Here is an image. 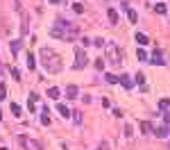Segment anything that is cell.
Wrapping results in <instances>:
<instances>
[{
	"label": "cell",
	"instance_id": "1",
	"mask_svg": "<svg viewBox=\"0 0 170 150\" xmlns=\"http://www.w3.org/2000/svg\"><path fill=\"white\" fill-rule=\"evenodd\" d=\"M41 62H43V68L50 71V73H59L61 71V57L50 48H41Z\"/></svg>",
	"mask_w": 170,
	"mask_h": 150
},
{
	"label": "cell",
	"instance_id": "2",
	"mask_svg": "<svg viewBox=\"0 0 170 150\" xmlns=\"http://www.w3.org/2000/svg\"><path fill=\"white\" fill-rule=\"evenodd\" d=\"M86 64H89V59H86V52L77 50V55H75V64H73V66H75V68H84Z\"/></svg>",
	"mask_w": 170,
	"mask_h": 150
},
{
	"label": "cell",
	"instance_id": "3",
	"mask_svg": "<svg viewBox=\"0 0 170 150\" xmlns=\"http://www.w3.org/2000/svg\"><path fill=\"white\" fill-rule=\"evenodd\" d=\"M107 48H109V62L111 64H120V50L113 48V43H107Z\"/></svg>",
	"mask_w": 170,
	"mask_h": 150
},
{
	"label": "cell",
	"instance_id": "4",
	"mask_svg": "<svg viewBox=\"0 0 170 150\" xmlns=\"http://www.w3.org/2000/svg\"><path fill=\"white\" fill-rule=\"evenodd\" d=\"M154 134H157L159 139H166V137L170 134V125H159V127H154Z\"/></svg>",
	"mask_w": 170,
	"mask_h": 150
},
{
	"label": "cell",
	"instance_id": "5",
	"mask_svg": "<svg viewBox=\"0 0 170 150\" xmlns=\"http://www.w3.org/2000/svg\"><path fill=\"white\" fill-rule=\"evenodd\" d=\"M152 64H157V66H163L166 64V59H163V55H161V50H154V55H152V59H150Z\"/></svg>",
	"mask_w": 170,
	"mask_h": 150
},
{
	"label": "cell",
	"instance_id": "6",
	"mask_svg": "<svg viewBox=\"0 0 170 150\" xmlns=\"http://www.w3.org/2000/svg\"><path fill=\"white\" fill-rule=\"evenodd\" d=\"M120 84H122V87H125V89L129 91L131 87H134V80H131L129 75H120Z\"/></svg>",
	"mask_w": 170,
	"mask_h": 150
},
{
	"label": "cell",
	"instance_id": "7",
	"mask_svg": "<svg viewBox=\"0 0 170 150\" xmlns=\"http://www.w3.org/2000/svg\"><path fill=\"white\" fill-rule=\"evenodd\" d=\"M77 93H80V89L75 87V84H70V87L66 89V96H68V98H77Z\"/></svg>",
	"mask_w": 170,
	"mask_h": 150
},
{
	"label": "cell",
	"instance_id": "8",
	"mask_svg": "<svg viewBox=\"0 0 170 150\" xmlns=\"http://www.w3.org/2000/svg\"><path fill=\"white\" fill-rule=\"evenodd\" d=\"M57 111H59V114H61L64 118H68V116H70V109L66 107V105H61V102H59V105H57Z\"/></svg>",
	"mask_w": 170,
	"mask_h": 150
},
{
	"label": "cell",
	"instance_id": "9",
	"mask_svg": "<svg viewBox=\"0 0 170 150\" xmlns=\"http://www.w3.org/2000/svg\"><path fill=\"white\" fill-rule=\"evenodd\" d=\"M105 80H107L109 84H116V82H120V75H113V73H107V75H105Z\"/></svg>",
	"mask_w": 170,
	"mask_h": 150
},
{
	"label": "cell",
	"instance_id": "10",
	"mask_svg": "<svg viewBox=\"0 0 170 150\" xmlns=\"http://www.w3.org/2000/svg\"><path fill=\"white\" fill-rule=\"evenodd\" d=\"M152 130H154V127L150 125L147 121H143V123H141V132H143V134H150V132H152Z\"/></svg>",
	"mask_w": 170,
	"mask_h": 150
},
{
	"label": "cell",
	"instance_id": "11",
	"mask_svg": "<svg viewBox=\"0 0 170 150\" xmlns=\"http://www.w3.org/2000/svg\"><path fill=\"white\" fill-rule=\"evenodd\" d=\"M136 41H138L141 46H147V43H150V39H147V36H145L143 32H138V34H136Z\"/></svg>",
	"mask_w": 170,
	"mask_h": 150
},
{
	"label": "cell",
	"instance_id": "12",
	"mask_svg": "<svg viewBox=\"0 0 170 150\" xmlns=\"http://www.w3.org/2000/svg\"><path fill=\"white\" fill-rule=\"evenodd\" d=\"M48 96H50L52 100H57V98H59V96H61V91H59V89H57V87H52V89H48Z\"/></svg>",
	"mask_w": 170,
	"mask_h": 150
},
{
	"label": "cell",
	"instance_id": "13",
	"mask_svg": "<svg viewBox=\"0 0 170 150\" xmlns=\"http://www.w3.org/2000/svg\"><path fill=\"white\" fill-rule=\"evenodd\" d=\"M107 16H109V21H111V23H118V12H116V9H109Z\"/></svg>",
	"mask_w": 170,
	"mask_h": 150
},
{
	"label": "cell",
	"instance_id": "14",
	"mask_svg": "<svg viewBox=\"0 0 170 150\" xmlns=\"http://www.w3.org/2000/svg\"><path fill=\"white\" fill-rule=\"evenodd\" d=\"M27 68H30V71L36 68V59H34V55H27Z\"/></svg>",
	"mask_w": 170,
	"mask_h": 150
},
{
	"label": "cell",
	"instance_id": "15",
	"mask_svg": "<svg viewBox=\"0 0 170 150\" xmlns=\"http://www.w3.org/2000/svg\"><path fill=\"white\" fill-rule=\"evenodd\" d=\"M154 12H157V14H166V12H168V7H166L163 3H159V5H154Z\"/></svg>",
	"mask_w": 170,
	"mask_h": 150
},
{
	"label": "cell",
	"instance_id": "16",
	"mask_svg": "<svg viewBox=\"0 0 170 150\" xmlns=\"http://www.w3.org/2000/svg\"><path fill=\"white\" fill-rule=\"evenodd\" d=\"M127 14H129V21H131V23H136V21H138V14H136V12H134L131 7L127 9Z\"/></svg>",
	"mask_w": 170,
	"mask_h": 150
},
{
	"label": "cell",
	"instance_id": "17",
	"mask_svg": "<svg viewBox=\"0 0 170 150\" xmlns=\"http://www.w3.org/2000/svg\"><path fill=\"white\" fill-rule=\"evenodd\" d=\"M12 114H14V116H21V114H23L21 105H16V102H14V105H12Z\"/></svg>",
	"mask_w": 170,
	"mask_h": 150
},
{
	"label": "cell",
	"instance_id": "18",
	"mask_svg": "<svg viewBox=\"0 0 170 150\" xmlns=\"http://www.w3.org/2000/svg\"><path fill=\"white\" fill-rule=\"evenodd\" d=\"M136 57H138V59H141V62H147V52H145V50H143V48H141V50H138V52H136Z\"/></svg>",
	"mask_w": 170,
	"mask_h": 150
},
{
	"label": "cell",
	"instance_id": "19",
	"mask_svg": "<svg viewBox=\"0 0 170 150\" xmlns=\"http://www.w3.org/2000/svg\"><path fill=\"white\" fill-rule=\"evenodd\" d=\"M168 107H170V98H163L159 102V109H168Z\"/></svg>",
	"mask_w": 170,
	"mask_h": 150
},
{
	"label": "cell",
	"instance_id": "20",
	"mask_svg": "<svg viewBox=\"0 0 170 150\" xmlns=\"http://www.w3.org/2000/svg\"><path fill=\"white\" fill-rule=\"evenodd\" d=\"M93 43H95V46H98V48H102V46H107V41H105V39H102V36H98V39H93Z\"/></svg>",
	"mask_w": 170,
	"mask_h": 150
},
{
	"label": "cell",
	"instance_id": "21",
	"mask_svg": "<svg viewBox=\"0 0 170 150\" xmlns=\"http://www.w3.org/2000/svg\"><path fill=\"white\" fill-rule=\"evenodd\" d=\"M5 98H7V87L0 84V100H5Z\"/></svg>",
	"mask_w": 170,
	"mask_h": 150
},
{
	"label": "cell",
	"instance_id": "22",
	"mask_svg": "<svg viewBox=\"0 0 170 150\" xmlns=\"http://www.w3.org/2000/svg\"><path fill=\"white\" fill-rule=\"evenodd\" d=\"M136 82L141 84V87H143V82H145V75H143V73H136Z\"/></svg>",
	"mask_w": 170,
	"mask_h": 150
},
{
	"label": "cell",
	"instance_id": "23",
	"mask_svg": "<svg viewBox=\"0 0 170 150\" xmlns=\"http://www.w3.org/2000/svg\"><path fill=\"white\" fill-rule=\"evenodd\" d=\"M12 50H14V52L21 50V41H12Z\"/></svg>",
	"mask_w": 170,
	"mask_h": 150
},
{
	"label": "cell",
	"instance_id": "24",
	"mask_svg": "<svg viewBox=\"0 0 170 150\" xmlns=\"http://www.w3.org/2000/svg\"><path fill=\"white\" fill-rule=\"evenodd\" d=\"M41 123L48 125V123H50V116H48V114H41Z\"/></svg>",
	"mask_w": 170,
	"mask_h": 150
},
{
	"label": "cell",
	"instance_id": "25",
	"mask_svg": "<svg viewBox=\"0 0 170 150\" xmlns=\"http://www.w3.org/2000/svg\"><path fill=\"white\" fill-rule=\"evenodd\" d=\"M73 9H75L77 14H82V12H84V5H80V3H77V5H73Z\"/></svg>",
	"mask_w": 170,
	"mask_h": 150
},
{
	"label": "cell",
	"instance_id": "26",
	"mask_svg": "<svg viewBox=\"0 0 170 150\" xmlns=\"http://www.w3.org/2000/svg\"><path fill=\"white\" fill-rule=\"evenodd\" d=\"M95 68L102 71V68H105V62H102V59H95Z\"/></svg>",
	"mask_w": 170,
	"mask_h": 150
},
{
	"label": "cell",
	"instance_id": "27",
	"mask_svg": "<svg viewBox=\"0 0 170 150\" xmlns=\"http://www.w3.org/2000/svg\"><path fill=\"white\" fill-rule=\"evenodd\" d=\"M12 75H14V80H21V73H18V68H12Z\"/></svg>",
	"mask_w": 170,
	"mask_h": 150
},
{
	"label": "cell",
	"instance_id": "28",
	"mask_svg": "<svg viewBox=\"0 0 170 150\" xmlns=\"http://www.w3.org/2000/svg\"><path fill=\"white\" fill-rule=\"evenodd\" d=\"M163 123L170 125V111H166V114H163Z\"/></svg>",
	"mask_w": 170,
	"mask_h": 150
},
{
	"label": "cell",
	"instance_id": "29",
	"mask_svg": "<svg viewBox=\"0 0 170 150\" xmlns=\"http://www.w3.org/2000/svg\"><path fill=\"white\" fill-rule=\"evenodd\" d=\"M0 121H3V111H0Z\"/></svg>",
	"mask_w": 170,
	"mask_h": 150
},
{
	"label": "cell",
	"instance_id": "30",
	"mask_svg": "<svg viewBox=\"0 0 170 150\" xmlns=\"http://www.w3.org/2000/svg\"><path fill=\"white\" fill-rule=\"evenodd\" d=\"M0 150H9V148H0Z\"/></svg>",
	"mask_w": 170,
	"mask_h": 150
},
{
	"label": "cell",
	"instance_id": "31",
	"mask_svg": "<svg viewBox=\"0 0 170 150\" xmlns=\"http://www.w3.org/2000/svg\"><path fill=\"white\" fill-rule=\"evenodd\" d=\"M168 148H170V146H168Z\"/></svg>",
	"mask_w": 170,
	"mask_h": 150
}]
</instances>
